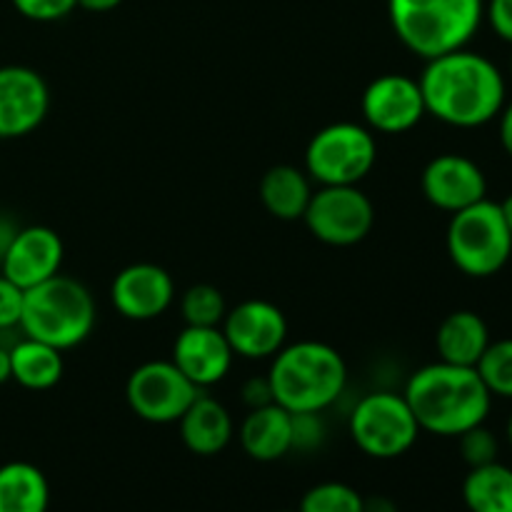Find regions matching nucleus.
Instances as JSON below:
<instances>
[{
  "instance_id": "obj_1",
  "label": "nucleus",
  "mask_w": 512,
  "mask_h": 512,
  "mask_svg": "<svg viewBox=\"0 0 512 512\" xmlns=\"http://www.w3.org/2000/svg\"><path fill=\"white\" fill-rule=\"evenodd\" d=\"M425 110L453 128H480L505 105V78L498 65L468 48L425 60L418 78Z\"/></svg>"
},
{
  "instance_id": "obj_2",
  "label": "nucleus",
  "mask_w": 512,
  "mask_h": 512,
  "mask_svg": "<svg viewBox=\"0 0 512 512\" xmlns=\"http://www.w3.org/2000/svg\"><path fill=\"white\" fill-rule=\"evenodd\" d=\"M403 395L420 430L440 438H458L465 430L483 425L493 408V395L478 370L445 360L415 370Z\"/></svg>"
},
{
  "instance_id": "obj_3",
  "label": "nucleus",
  "mask_w": 512,
  "mask_h": 512,
  "mask_svg": "<svg viewBox=\"0 0 512 512\" xmlns=\"http://www.w3.org/2000/svg\"><path fill=\"white\" fill-rule=\"evenodd\" d=\"M268 380L273 400L288 413H323L343 395L348 365L333 345L298 340L273 355Z\"/></svg>"
},
{
  "instance_id": "obj_4",
  "label": "nucleus",
  "mask_w": 512,
  "mask_h": 512,
  "mask_svg": "<svg viewBox=\"0 0 512 512\" xmlns=\"http://www.w3.org/2000/svg\"><path fill=\"white\" fill-rule=\"evenodd\" d=\"M395 35L423 60L465 48L485 18V0H388Z\"/></svg>"
},
{
  "instance_id": "obj_5",
  "label": "nucleus",
  "mask_w": 512,
  "mask_h": 512,
  "mask_svg": "<svg viewBox=\"0 0 512 512\" xmlns=\"http://www.w3.org/2000/svg\"><path fill=\"white\" fill-rule=\"evenodd\" d=\"M95 318L98 308L90 290L80 280L58 273L25 290L18 328L25 338L40 340L58 350H70L90 338Z\"/></svg>"
},
{
  "instance_id": "obj_6",
  "label": "nucleus",
  "mask_w": 512,
  "mask_h": 512,
  "mask_svg": "<svg viewBox=\"0 0 512 512\" xmlns=\"http://www.w3.org/2000/svg\"><path fill=\"white\" fill-rule=\"evenodd\" d=\"M445 243L455 268L470 278L500 273L512 255V233L503 210L488 198L453 213Z\"/></svg>"
},
{
  "instance_id": "obj_7",
  "label": "nucleus",
  "mask_w": 512,
  "mask_h": 512,
  "mask_svg": "<svg viewBox=\"0 0 512 512\" xmlns=\"http://www.w3.org/2000/svg\"><path fill=\"white\" fill-rule=\"evenodd\" d=\"M378 160V143L368 125H325L305 148V173L320 185H358L370 175Z\"/></svg>"
},
{
  "instance_id": "obj_8",
  "label": "nucleus",
  "mask_w": 512,
  "mask_h": 512,
  "mask_svg": "<svg viewBox=\"0 0 512 512\" xmlns=\"http://www.w3.org/2000/svg\"><path fill=\"white\" fill-rule=\"evenodd\" d=\"M348 428L355 448L375 460L400 458L423 433L405 395L390 390L363 395L350 413Z\"/></svg>"
},
{
  "instance_id": "obj_9",
  "label": "nucleus",
  "mask_w": 512,
  "mask_h": 512,
  "mask_svg": "<svg viewBox=\"0 0 512 512\" xmlns=\"http://www.w3.org/2000/svg\"><path fill=\"white\" fill-rule=\"evenodd\" d=\"M310 233L333 248L363 243L375 225V205L358 185H320L303 215Z\"/></svg>"
},
{
  "instance_id": "obj_10",
  "label": "nucleus",
  "mask_w": 512,
  "mask_h": 512,
  "mask_svg": "<svg viewBox=\"0 0 512 512\" xmlns=\"http://www.w3.org/2000/svg\"><path fill=\"white\" fill-rule=\"evenodd\" d=\"M200 395L173 360H148L130 373L125 400L140 420L153 425L178 423Z\"/></svg>"
},
{
  "instance_id": "obj_11",
  "label": "nucleus",
  "mask_w": 512,
  "mask_h": 512,
  "mask_svg": "<svg viewBox=\"0 0 512 512\" xmlns=\"http://www.w3.org/2000/svg\"><path fill=\"white\" fill-rule=\"evenodd\" d=\"M365 125L373 133L400 135L413 130L425 118L420 83L405 73H385L370 80L360 100Z\"/></svg>"
},
{
  "instance_id": "obj_12",
  "label": "nucleus",
  "mask_w": 512,
  "mask_h": 512,
  "mask_svg": "<svg viewBox=\"0 0 512 512\" xmlns=\"http://www.w3.org/2000/svg\"><path fill=\"white\" fill-rule=\"evenodd\" d=\"M50 88L28 65H0V140L25 138L43 125Z\"/></svg>"
},
{
  "instance_id": "obj_13",
  "label": "nucleus",
  "mask_w": 512,
  "mask_h": 512,
  "mask_svg": "<svg viewBox=\"0 0 512 512\" xmlns=\"http://www.w3.org/2000/svg\"><path fill=\"white\" fill-rule=\"evenodd\" d=\"M223 333L235 355L265 360L273 358L288 340V318L270 300H243L225 313Z\"/></svg>"
},
{
  "instance_id": "obj_14",
  "label": "nucleus",
  "mask_w": 512,
  "mask_h": 512,
  "mask_svg": "<svg viewBox=\"0 0 512 512\" xmlns=\"http://www.w3.org/2000/svg\"><path fill=\"white\" fill-rule=\"evenodd\" d=\"M425 200L445 213H458L488 198V180L480 165L468 155L443 153L435 155L420 178Z\"/></svg>"
},
{
  "instance_id": "obj_15",
  "label": "nucleus",
  "mask_w": 512,
  "mask_h": 512,
  "mask_svg": "<svg viewBox=\"0 0 512 512\" xmlns=\"http://www.w3.org/2000/svg\"><path fill=\"white\" fill-rule=\"evenodd\" d=\"M63 258L65 245L53 228L28 225V228H18L13 243L5 250L0 260V273L20 290H30L58 275Z\"/></svg>"
},
{
  "instance_id": "obj_16",
  "label": "nucleus",
  "mask_w": 512,
  "mask_h": 512,
  "mask_svg": "<svg viewBox=\"0 0 512 512\" xmlns=\"http://www.w3.org/2000/svg\"><path fill=\"white\" fill-rule=\"evenodd\" d=\"M110 300L125 320H155L173 305V275L155 263H133L115 275Z\"/></svg>"
},
{
  "instance_id": "obj_17",
  "label": "nucleus",
  "mask_w": 512,
  "mask_h": 512,
  "mask_svg": "<svg viewBox=\"0 0 512 512\" xmlns=\"http://www.w3.org/2000/svg\"><path fill=\"white\" fill-rule=\"evenodd\" d=\"M173 360L180 373L195 385V388H210L223 383L225 375L233 368L235 353L225 338L223 328H200V325H185L173 343Z\"/></svg>"
},
{
  "instance_id": "obj_18",
  "label": "nucleus",
  "mask_w": 512,
  "mask_h": 512,
  "mask_svg": "<svg viewBox=\"0 0 512 512\" xmlns=\"http://www.w3.org/2000/svg\"><path fill=\"white\" fill-rule=\"evenodd\" d=\"M238 440L248 458L275 463L293 453V413L278 403L250 410L240 425Z\"/></svg>"
},
{
  "instance_id": "obj_19",
  "label": "nucleus",
  "mask_w": 512,
  "mask_h": 512,
  "mask_svg": "<svg viewBox=\"0 0 512 512\" xmlns=\"http://www.w3.org/2000/svg\"><path fill=\"white\" fill-rule=\"evenodd\" d=\"M178 425L185 448L195 455H203V458H213V455L223 453L235 435L230 410L220 400L203 393L185 410Z\"/></svg>"
},
{
  "instance_id": "obj_20",
  "label": "nucleus",
  "mask_w": 512,
  "mask_h": 512,
  "mask_svg": "<svg viewBox=\"0 0 512 512\" xmlns=\"http://www.w3.org/2000/svg\"><path fill=\"white\" fill-rule=\"evenodd\" d=\"M490 345V328L473 310H455L440 323L435 348L440 360L453 365L475 368Z\"/></svg>"
},
{
  "instance_id": "obj_21",
  "label": "nucleus",
  "mask_w": 512,
  "mask_h": 512,
  "mask_svg": "<svg viewBox=\"0 0 512 512\" xmlns=\"http://www.w3.org/2000/svg\"><path fill=\"white\" fill-rule=\"evenodd\" d=\"M313 180L295 165H275L260 180V200L278 220H303L313 198Z\"/></svg>"
},
{
  "instance_id": "obj_22",
  "label": "nucleus",
  "mask_w": 512,
  "mask_h": 512,
  "mask_svg": "<svg viewBox=\"0 0 512 512\" xmlns=\"http://www.w3.org/2000/svg\"><path fill=\"white\" fill-rule=\"evenodd\" d=\"M13 380L25 390H50L60 383L65 373L63 350L40 340L23 338L10 348Z\"/></svg>"
},
{
  "instance_id": "obj_23",
  "label": "nucleus",
  "mask_w": 512,
  "mask_h": 512,
  "mask_svg": "<svg viewBox=\"0 0 512 512\" xmlns=\"http://www.w3.org/2000/svg\"><path fill=\"white\" fill-rule=\"evenodd\" d=\"M50 485L43 470L25 460L0 465V512H48Z\"/></svg>"
},
{
  "instance_id": "obj_24",
  "label": "nucleus",
  "mask_w": 512,
  "mask_h": 512,
  "mask_svg": "<svg viewBox=\"0 0 512 512\" xmlns=\"http://www.w3.org/2000/svg\"><path fill=\"white\" fill-rule=\"evenodd\" d=\"M463 503L470 512H512V468L498 460L470 468L463 480Z\"/></svg>"
},
{
  "instance_id": "obj_25",
  "label": "nucleus",
  "mask_w": 512,
  "mask_h": 512,
  "mask_svg": "<svg viewBox=\"0 0 512 512\" xmlns=\"http://www.w3.org/2000/svg\"><path fill=\"white\" fill-rule=\"evenodd\" d=\"M228 303L225 295L215 285L198 283L188 288L180 298V315L185 325H200V328H218L223 325Z\"/></svg>"
},
{
  "instance_id": "obj_26",
  "label": "nucleus",
  "mask_w": 512,
  "mask_h": 512,
  "mask_svg": "<svg viewBox=\"0 0 512 512\" xmlns=\"http://www.w3.org/2000/svg\"><path fill=\"white\" fill-rule=\"evenodd\" d=\"M475 370L493 398L498 395L512 400V338L495 340V343L490 340Z\"/></svg>"
},
{
  "instance_id": "obj_27",
  "label": "nucleus",
  "mask_w": 512,
  "mask_h": 512,
  "mask_svg": "<svg viewBox=\"0 0 512 512\" xmlns=\"http://www.w3.org/2000/svg\"><path fill=\"white\" fill-rule=\"evenodd\" d=\"M363 495L348 483L328 480L303 495L298 512H363Z\"/></svg>"
},
{
  "instance_id": "obj_28",
  "label": "nucleus",
  "mask_w": 512,
  "mask_h": 512,
  "mask_svg": "<svg viewBox=\"0 0 512 512\" xmlns=\"http://www.w3.org/2000/svg\"><path fill=\"white\" fill-rule=\"evenodd\" d=\"M460 440V458L465 460L468 468H480V465H488L498 460L500 443L495 438L493 430L483 425H475V428L465 430L463 435H458Z\"/></svg>"
},
{
  "instance_id": "obj_29",
  "label": "nucleus",
  "mask_w": 512,
  "mask_h": 512,
  "mask_svg": "<svg viewBox=\"0 0 512 512\" xmlns=\"http://www.w3.org/2000/svg\"><path fill=\"white\" fill-rule=\"evenodd\" d=\"M23 18L35 23H55L78 8V0H10Z\"/></svg>"
},
{
  "instance_id": "obj_30",
  "label": "nucleus",
  "mask_w": 512,
  "mask_h": 512,
  "mask_svg": "<svg viewBox=\"0 0 512 512\" xmlns=\"http://www.w3.org/2000/svg\"><path fill=\"white\" fill-rule=\"evenodd\" d=\"M325 440V423L320 413H293V450L310 453Z\"/></svg>"
},
{
  "instance_id": "obj_31",
  "label": "nucleus",
  "mask_w": 512,
  "mask_h": 512,
  "mask_svg": "<svg viewBox=\"0 0 512 512\" xmlns=\"http://www.w3.org/2000/svg\"><path fill=\"white\" fill-rule=\"evenodd\" d=\"M23 295L18 285L10 283L3 273H0V330L18 328L20 313H23Z\"/></svg>"
},
{
  "instance_id": "obj_32",
  "label": "nucleus",
  "mask_w": 512,
  "mask_h": 512,
  "mask_svg": "<svg viewBox=\"0 0 512 512\" xmlns=\"http://www.w3.org/2000/svg\"><path fill=\"white\" fill-rule=\"evenodd\" d=\"M485 18L500 40L512 43V0H488Z\"/></svg>"
},
{
  "instance_id": "obj_33",
  "label": "nucleus",
  "mask_w": 512,
  "mask_h": 512,
  "mask_svg": "<svg viewBox=\"0 0 512 512\" xmlns=\"http://www.w3.org/2000/svg\"><path fill=\"white\" fill-rule=\"evenodd\" d=\"M243 403L248 405L250 410L263 408V405L275 403V400H273V388H270L268 375H265V378H250L248 383L243 385Z\"/></svg>"
},
{
  "instance_id": "obj_34",
  "label": "nucleus",
  "mask_w": 512,
  "mask_h": 512,
  "mask_svg": "<svg viewBox=\"0 0 512 512\" xmlns=\"http://www.w3.org/2000/svg\"><path fill=\"white\" fill-rule=\"evenodd\" d=\"M498 118H500V145H503L505 153L512 158V100L508 105H503Z\"/></svg>"
},
{
  "instance_id": "obj_35",
  "label": "nucleus",
  "mask_w": 512,
  "mask_h": 512,
  "mask_svg": "<svg viewBox=\"0 0 512 512\" xmlns=\"http://www.w3.org/2000/svg\"><path fill=\"white\" fill-rule=\"evenodd\" d=\"M15 233H18V225H15L8 215H0V260H3L8 245L13 243Z\"/></svg>"
},
{
  "instance_id": "obj_36",
  "label": "nucleus",
  "mask_w": 512,
  "mask_h": 512,
  "mask_svg": "<svg viewBox=\"0 0 512 512\" xmlns=\"http://www.w3.org/2000/svg\"><path fill=\"white\" fill-rule=\"evenodd\" d=\"M363 512H400L398 505L385 495H373V498L363 500Z\"/></svg>"
},
{
  "instance_id": "obj_37",
  "label": "nucleus",
  "mask_w": 512,
  "mask_h": 512,
  "mask_svg": "<svg viewBox=\"0 0 512 512\" xmlns=\"http://www.w3.org/2000/svg\"><path fill=\"white\" fill-rule=\"evenodd\" d=\"M123 0H78V8L88 10V13H110L115 10Z\"/></svg>"
},
{
  "instance_id": "obj_38",
  "label": "nucleus",
  "mask_w": 512,
  "mask_h": 512,
  "mask_svg": "<svg viewBox=\"0 0 512 512\" xmlns=\"http://www.w3.org/2000/svg\"><path fill=\"white\" fill-rule=\"evenodd\" d=\"M13 380V365H10V348L0 345V385Z\"/></svg>"
},
{
  "instance_id": "obj_39",
  "label": "nucleus",
  "mask_w": 512,
  "mask_h": 512,
  "mask_svg": "<svg viewBox=\"0 0 512 512\" xmlns=\"http://www.w3.org/2000/svg\"><path fill=\"white\" fill-rule=\"evenodd\" d=\"M500 210H503V218H505V223H508V228L512 233V193L503 200V203H500Z\"/></svg>"
},
{
  "instance_id": "obj_40",
  "label": "nucleus",
  "mask_w": 512,
  "mask_h": 512,
  "mask_svg": "<svg viewBox=\"0 0 512 512\" xmlns=\"http://www.w3.org/2000/svg\"><path fill=\"white\" fill-rule=\"evenodd\" d=\"M508 443H510V448H512V415H510V420H508Z\"/></svg>"
},
{
  "instance_id": "obj_41",
  "label": "nucleus",
  "mask_w": 512,
  "mask_h": 512,
  "mask_svg": "<svg viewBox=\"0 0 512 512\" xmlns=\"http://www.w3.org/2000/svg\"><path fill=\"white\" fill-rule=\"evenodd\" d=\"M280 512H298V510H280Z\"/></svg>"
},
{
  "instance_id": "obj_42",
  "label": "nucleus",
  "mask_w": 512,
  "mask_h": 512,
  "mask_svg": "<svg viewBox=\"0 0 512 512\" xmlns=\"http://www.w3.org/2000/svg\"><path fill=\"white\" fill-rule=\"evenodd\" d=\"M510 73H512V58H510Z\"/></svg>"
}]
</instances>
